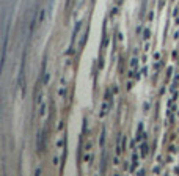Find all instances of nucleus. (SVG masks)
Returning <instances> with one entry per match:
<instances>
[{"label": "nucleus", "mask_w": 179, "mask_h": 176, "mask_svg": "<svg viewBox=\"0 0 179 176\" xmlns=\"http://www.w3.org/2000/svg\"><path fill=\"white\" fill-rule=\"evenodd\" d=\"M149 38V32L148 30H145V39H148Z\"/></svg>", "instance_id": "obj_5"}, {"label": "nucleus", "mask_w": 179, "mask_h": 176, "mask_svg": "<svg viewBox=\"0 0 179 176\" xmlns=\"http://www.w3.org/2000/svg\"><path fill=\"white\" fill-rule=\"evenodd\" d=\"M109 107H110V101L104 99V102H102V107H101V112H99V115H101V116H104V115L107 113Z\"/></svg>", "instance_id": "obj_3"}, {"label": "nucleus", "mask_w": 179, "mask_h": 176, "mask_svg": "<svg viewBox=\"0 0 179 176\" xmlns=\"http://www.w3.org/2000/svg\"><path fill=\"white\" fill-rule=\"evenodd\" d=\"M24 66H25V54L22 57V63H20V69H19V87H24Z\"/></svg>", "instance_id": "obj_2"}, {"label": "nucleus", "mask_w": 179, "mask_h": 176, "mask_svg": "<svg viewBox=\"0 0 179 176\" xmlns=\"http://www.w3.org/2000/svg\"><path fill=\"white\" fill-rule=\"evenodd\" d=\"M87 36H88V29H87V32H85V35L82 36V39H80V43H79V49H82V47L85 46V41H87Z\"/></svg>", "instance_id": "obj_4"}, {"label": "nucleus", "mask_w": 179, "mask_h": 176, "mask_svg": "<svg viewBox=\"0 0 179 176\" xmlns=\"http://www.w3.org/2000/svg\"><path fill=\"white\" fill-rule=\"evenodd\" d=\"M44 143H46V131L38 132V135H36V148H38L39 153L44 149Z\"/></svg>", "instance_id": "obj_1"}]
</instances>
